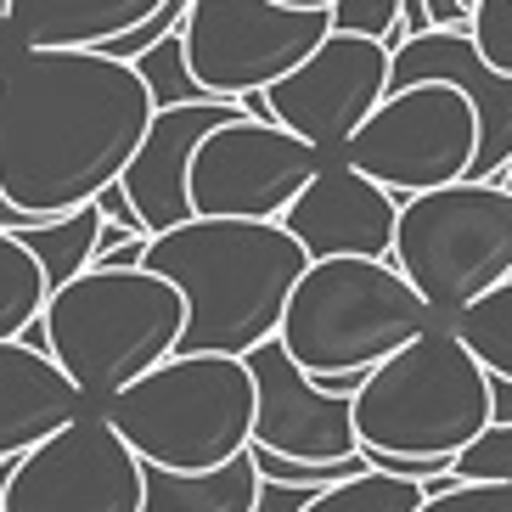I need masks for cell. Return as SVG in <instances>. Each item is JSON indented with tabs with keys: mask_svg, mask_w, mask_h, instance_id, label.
<instances>
[{
	"mask_svg": "<svg viewBox=\"0 0 512 512\" xmlns=\"http://www.w3.org/2000/svg\"><path fill=\"white\" fill-rule=\"evenodd\" d=\"M422 501H428V496H422V484L366 467L361 479L338 484V490H321L304 512H417Z\"/></svg>",
	"mask_w": 512,
	"mask_h": 512,
	"instance_id": "cell-23",
	"label": "cell"
},
{
	"mask_svg": "<svg viewBox=\"0 0 512 512\" xmlns=\"http://www.w3.org/2000/svg\"><path fill=\"white\" fill-rule=\"evenodd\" d=\"M282 231L299 242L310 265L321 259H394L400 203L349 164H327L304 197L282 214Z\"/></svg>",
	"mask_w": 512,
	"mask_h": 512,
	"instance_id": "cell-14",
	"label": "cell"
},
{
	"mask_svg": "<svg viewBox=\"0 0 512 512\" xmlns=\"http://www.w3.org/2000/svg\"><path fill=\"white\" fill-rule=\"evenodd\" d=\"M231 119H248V113H242L237 102H203V107H169V113L152 119L136 164L124 169V181H119L152 237H164V231L197 220L192 214V158H197V147Z\"/></svg>",
	"mask_w": 512,
	"mask_h": 512,
	"instance_id": "cell-15",
	"label": "cell"
},
{
	"mask_svg": "<svg viewBox=\"0 0 512 512\" xmlns=\"http://www.w3.org/2000/svg\"><path fill=\"white\" fill-rule=\"evenodd\" d=\"M130 68L141 74V85H147V96H152V107H158V113H169V107H203V102H214V96L197 85L181 34H169L164 46H152L147 57H136Z\"/></svg>",
	"mask_w": 512,
	"mask_h": 512,
	"instance_id": "cell-22",
	"label": "cell"
},
{
	"mask_svg": "<svg viewBox=\"0 0 512 512\" xmlns=\"http://www.w3.org/2000/svg\"><path fill=\"white\" fill-rule=\"evenodd\" d=\"M496 186H507V192H512V164H507V175H501V181Z\"/></svg>",
	"mask_w": 512,
	"mask_h": 512,
	"instance_id": "cell-34",
	"label": "cell"
},
{
	"mask_svg": "<svg viewBox=\"0 0 512 512\" xmlns=\"http://www.w3.org/2000/svg\"><path fill=\"white\" fill-rule=\"evenodd\" d=\"M102 209H79V214H62V220H34V226L23 231H6V237H17L23 248H29L40 265H46V282L51 293H62V287H74L79 276L96 265V242H102Z\"/></svg>",
	"mask_w": 512,
	"mask_h": 512,
	"instance_id": "cell-19",
	"label": "cell"
},
{
	"mask_svg": "<svg viewBox=\"0 0 512 512\" xmlns=\"http://www.w3.org/2000/svg\"><path fill=\"white\" fill-rule=\"evenodd\" d=\"M400 6H406V0H338V6H332V29L361 34V40H383L389 51H400L406 46Z\"/></svg>",
	"mask_w": 512,
	"mask_h": 512,
	"instance_id": "cell-24",
	"label": "cell"
},
{
	"mask_svg": "<svg viewBox=\"0 0 512 512\" xmlns=\"http://www.w3.org/2000/svg\"><path fill=\"white\" fill-rule=\"evenodd\" d=\"M259 389V422H254V451L287 456V462H355L361 434H355V400H338L316 377L293 366L282 344H265L248 355Z\"/></svg>",
	"mask_w": 512,
	"mask_h": 512,
	"instance_id": "cell-13",
	"label": "cell"
},
{
	"mask_svg": "<svg viewBox=\"0 0 512 512\" xmlns=\"http://www.w3.org/2000/svg\"><path fill=\"white\" fill-rule=\"evenodd\" d=\"M332 34V12H282L271 0H192L186 62L214 102H242L282 85Z\"/></svg>",
	"mask_w": 512,
	"mask_h": 512,
	"instance_id": "cell-9",
	"label": "cell"
},
{
	"mask_svg": "<svg viewBox=\"0 0 512 512\" xmlns=\"http://www.w3.org/2000/svg\"><path fill=\"white\" fill-rule=\"evenodd\" d=\"M473 6H479V0H473Z\"/></svg>",
	"mask_w": 512,
	"mask_h": 512,
	"instance_id": "cell-35",
	"label": "cell"
},
{
	"mask_svg": "<svg viewBox=\"0 0 512 512\" xmlns=\"http://www.w3.org/2000/svg\"><path fill=\"white\" fill-rule=\"evenodd\" d=\"M147 271L186 299L181 355L248 361L282 332L293 287L310 271V254L282 226L254 220H186L152 237Z\"/></svg>",
	"mask_w": 512,
	"mask_h": 512,
	"instance_id": "cell-2",
	"label": "cell"
},
{
	"mask_svg": "<svg viewBox=\"0 0 512 512\" xmlns=\"http://www.w3.org/2000/svg\"><path fill=\"white\" fill-rule=\"evenodd\" d=\"M158 107L130 62L17 51L0 68V197L29 220L91 209L136 164Z\"/></svg>",
	"mask_w": 512,
	"mask_h": 512,
	"instance_id": "cell-1",
	"label": "cell"
},
{
	"mask_svg": "<svg viewBox=\"0 0 512 512\" xmlns=\"http://www.w3.org/2000/svg\"><path fill=\"white\" fill-rule=\"evenodd\" d=\"M85 411L91 400L74 389V377L51 355L29 344H0V462L34 456Z\"/></svg>",
	"mask_w": 512,
	"mask_h": 512,
	"instance_id": "cell-16",
	"label": "cell"
},
{
	"mask_svg": "<svg viewBox=\"0 0 512 512\" xmlns=\"http://www.w3.org/2000/svg\"><path fill=\"white\" fill-rule=\"evenodd\" d=\"M479 141L484 130L473 102L439 79V85L394 91L344 147V164L383 186L394 203H411V197L462 186L479 164Z\"/></svg>",
	"mask_w": 512,
	"mask_h": 512,
	"instance_id": "cell-8",
	"label": "cell"
},
{
	"mask_svg": "<svg viewBox=\"0 0 512 512\" xmlns=\"http://www.w3.org/2000/svg\"><path fill=\"white\" fill-rule=\"evenodd\" d=\"M96 209H102V220H107V226H119L124 237H152V231L141 226V214H136V203H130L124 186H107V192L96 197Z\"/></svg>",
	"mask_w": 512,
	"mask_h": 512,
	"instance_id": "cell-28",
	"label": "cell"
},
{
	"mask_svg": "<svg viewBox=\"0 0 512 512\" xmlns=\"http://www.w3.org/2000/svg\"><path fill=\"white\" fill-rule=\"evenodd\" d=\"M389 74H394V51L383 40L332 29L282 85L265 91L271 124L293 130L327 158L332 147H349L361 136V124L389 102Z\"/></svg>",
	"mask_w": 512,
	"mask_h": 512,
	"instance_id": "cell-12",
	"label": "cell"
},
{
	"mask_svg": "<svg viewBox=\"0 0 512 512\" xmlns=\"http://www.w3.org/2000/svg\"><path fill=\"white\" fill-rule=\"evenodd\" d=\"M181 338L186 299L152 271H85L46 304V355L74 377L91 411L175 361Z\"/></svg>",
	"mask_w": 512,
	"mask_h": 512,
	"instance_id": "cell-3",
	"label": "cell"
},
{
	"mask_svg": "<svg viewBox=\"0 0 512 512\" xmlns=\"http://www.w3.org/2000/svg\"><path fill=\"white\" fill-rule=\"evenodd\" d=\"M434 327L445 321L394 259H321L293 287L276 344L310 377H372Z\"/></svg>",
	"mask_w": 512,
	"mask_h": 512,
	"instance_id": "cell-4",
	"label": "cell"
},
{
	"mask_svg": "<svg viewBox=\"0 0 512 512\" xmlns=\"http://www.w3.org/2000/svg\"><path fill=\"white\" fill-rule=\"evenodd\" d=\"M490 428H512V377H490Z\"/></svg>",
	"mask_w": 512,
	"mask_h": 512,
	"instance_id": "cell-29",
	"label": "cell"
},
{
	"mask_svg": "<svg viewBox=\"0 0 512 512\" xmlns=\"http://www.w3.org/2000/svg\"><path fill=\"white\" fill-rule=\"evenodd\" d=\"M484 428H490V372L467 355L451 327L422 332L355 394V434L366 456L456 467V456Z\"/></svg>",
	"mask_w": 512,
	"mask_h": 512,
	"instance_id": "cell-6",
	"label": "cell"
},
{
	"mask_svg": "<svg viewBox=\"0 0 512 512\" xmlns=\"http://www.w3.org/2000/svg\"><path fill=\"white\" fill-rule=\"evenodd\" d=\"M451 473L456 484H512V428H484Z\"/></svg>",
	"mask_w": 512,
	"mask_h": 512,
	"instance_id": "cell-26",
	"label": "cell"
},
{
	"mask_svg": "<svg viewBox=\"0 0 512 512\" xmlns=\"http://www.w3.org/2000/svg\"><path fill=\"white\" fill-rule=\"evenodd\" d=\"M169 0H12L6 29L17 51H102L147 29Z\"/></svg>",
	"mask_w": 512,
	"mask_h": 512,
	"instance_id": "cell-17",
	"label": "cell"
},
{
	"mask_svg": "<svg viewBox=\"0 0 512 512\" xmlns=\"http://www.w3.org/2000/svg\"><path fill=\"white\" fill-rule=\"evenodd\" d=\"M417 512H512V484H451L428 490Z\"/></svg>",
	"mask_w": 512,
	"mask_h": 512,
	"instance_id": "cell-27",
	"label": "cell"
},
{
	"mask_svg": "<svg viewBox=\"0 0 512 512\" xmlns=\"http://www.w3.org/2000/svg\"><path fill=\"white\" fill-rule=\"evenodd\" d=\"M473 51L490 74L512 79V0H479L473 6Z\"/></svg>",
	"mask_w": 512,
	"mask_h": 512,
	"instance_id": "cell-25",
	"label": "cell"
},
{
	"mask_svg": "<svg viewBox=\"0 0 512 512\" xmlns=\"http://www.w3.org/2000/svg\"><path fill=\"white\" fill-rule=\"evenodd\" d=\"M451 332L462 338V349L490 377H512V282H501L496 293H484L473 310H462V316L451 321Z\"/></svg>",
	"mask_w": 512,
	"mask_h": 512,
	"instance_id": "cell-21",
	"label": "cell"
},
{
	"mask_svg": "<svg viewBox=\"0 0 512 512\" xmlns=\"http://www.w3.org/2000/svg\"><path fill=\"white\" fill-rule=\"evenodd\" d=\"M400 23H406V40L434 34V17H428V6H422V0H406V6H400Z\"/></svg>",
	"mask_w": 512,
	"mask_h": 512,
	"instance_id": "cell-30",
	"label": "cell"
},
{
	"mask_svg": "<svg viewBox=\"0 0 512 512\" xmlns=\"http://www.w3.org/2000/svg\"><path fill=\"white\" fill-rule=\"evenodd\" d=\"M327 158L282 124L231 119L192 158V214L197 220H254L282 226Z\"/></svg>",
	"mask_w": 512,
	"mask_h": 512,
	"instance_id": "cell-10",
	"label": "cell"
},
{
	"mask_svg": "<svg viewBox=\"0 0 512 512\" xmlns=\"http://www.w3.org/2000/svg\"><path fill=\"white\" fill-rule=\"evenodd\" d=\"M46 304H51L46 265L17 237L0 231V344H23L29 327L46 321Z\"/></svg>",
	"mask_w": 512,
	"mask_h": 512,
	"instance_id": "cell-20",
	"label": "cell"
},
{
	"mask_svg": "<svg viewBox=\"0 0 512 512\" xmlns=\"http://www.w3.org/2000/svg\"><path fill=\"white\" fill-rule=\"evenodd\" d=\"M12 467L17 462H0V512H6V484H12Z\"/></svg>",
	"mask_w": 512,
	"mask_h": 512,
	"instance_id": "cell-32",
	"label": "cell"
},
{
	"mask_svg": "<svg viewBox=\"0 0 512 512\" xmlns=\"http://www.w3.org/2000/svg\"><path fill=\"white\" fill-rule=\"evenodd\" d=\"M6 12H12V0H0V29H6Z\"/></svg>",
	"mask_w": 512,
	"mask_h": 512,
	"instance_id": "cell-33",
	"label": "cell"
},
{
	"mask_svg": "<svg viewBox=\"0 0 512 512\" xmlns=\"http://www.w3.org/2000/svg\"><path fill=\"white\" fill-rule=\"evenodd\" d=\"M113 434L147 467L164 473H220L254 451L259 389L248 361L175 355L102 406Z\"/></svg>",
	"mask_w": 512,
	"mask_h": 512,
	"instance_id": "cell-5",
	"label": "cell"
},
{
	"mask_svg": "<svg viewBox=\"0 0 512 512\" xmlns=\"http://www.w3.org/2000/svg\"><path fill=\"white\" fill-rule=\"evenodd\" d=\"M394 271L451 327L484 293L512 282V192L462 181L400 203Z\"/></svg>",
	"mask_w": 512,
	"mask_h": 512,
	"instance_id": "cell-7",
	"label": "cell"
},
{
	"mask_svg": "<svg viewBox=\"0 0 512 512\" xmlns=\"http://www.w3.org/2000/svg\"><path fill=\"white\" fill-rule=\"evenodd\" d=\"M265 479L254 467V451L220 473H164L147 467V507L141 512H259Z\"/></svg>",
	"mask_w": 512,
	"mask_h": 512,
	"instance_id": "cell-18",
	"label": "cell"
},
{
	"mask_svg": "<svg viewBox=\"0 0 512 512\" xmlns=\"http://www.w3.org/2000/svg\"><path fill=\"white\" fill-rule=\"evenodd\" d=\"M271 6H282V12H332L338 0H271Z\"/></svg>",
	"mask_w": 512,
	"mask_h": 512,
	"instance_id": "cell-31",
	"label": "cell"
},
{
	"mask_svg": "<svg viewBox=\"0 0 512 512\" xmlns=\"http://www.w3.org/2000/svg\"><path fill=\"white\" fill-rule=\"evenodd\" d=\"M147 462H141L102 411H85L57 439L12 467L6 512H141Z\"/></svg>",
	"mask_w": 512,
	"mask_h": 512,
	"instance_id": "cell-11",
	"label": "cell"
}]
</instances>
